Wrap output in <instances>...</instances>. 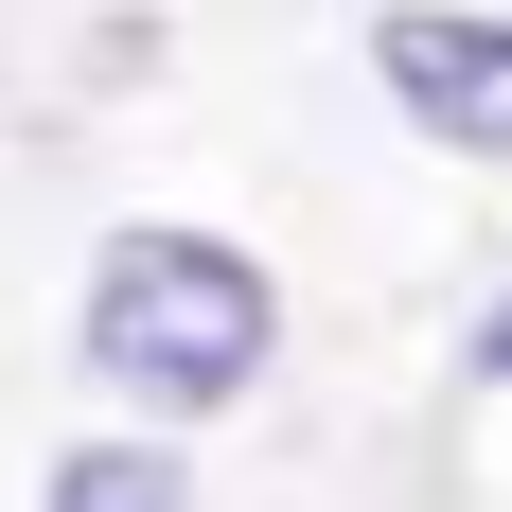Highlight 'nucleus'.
<instances>
[{"instance_id":"1","label":"nucleus","mask_w":512,"mask_h":512,"mask_svg":"<svg viewBox=\"0 0 512 512\" xmlns=\"http://www.w3.org/2000/svg\"><path fill=\"white\" fill-rule=\"evenodd\" d=\"M265 354H283V301H265V265L230 230H106L89 265V371L124 407H248Z\"/></svg>"},{"instance_id":"3","label":"nucleus","mask_w":512,"mask_h":512,"mask_svg":"<svg viewBox=\"0 0 512 512\" xmlns=\"http://www.w3.org/2000/svg\"><path fill=\"white\" fill-rule=\"evenodd\" d=\"M36 512H195V477L159 460V442H71L36 477Z\"/></svg>"},{"instance_id":"2","label":"nucleus","mask_w":512,"mask_h":512,"mask_svg":"<svg viewBox=\"0 0 512 512\" xmlns=\"http://www.w3.org/2000/svg\"><path fill=\"white\" fill-rule=\"evenodd\" d=\"M371 71H389V106H407L424 142H477V159H512V18L407 0V18H371Z\"/></svg>"},{"instance_id":"4","label":"nucleus","mask_w":512,"mask_h":512,"mask_svg":"<svg viewBox=\"0 0 512 512\" xmlns=\"http://www.w3.org/2000/svg\"><path fill=\"white\" fill-rule=\"evenodd\" d=\"M477 371H495V389H512V301H495V318H477Z\"/></svg>"}]
</instances>
